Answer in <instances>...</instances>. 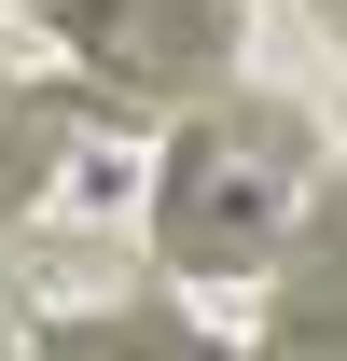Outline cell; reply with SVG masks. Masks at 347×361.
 <instances>
[{
    "instance_id": "1",
    "label": "cell",
    "mask_w": 347,
    "mask_h": 361,
    "mask_svg": "<svg viewBox=\"0 0 347 361\" xmlns=\"http://www.w3.org/2000/svg\"><path fill=\"white\" fill-rule=\"evenodd\" d=\"M305 195H319V139H305L278 97L195 111L181 153H167V195H153V250H167L181 278H236V264H264V250L305 223Z\"/></svg>"
},
{
    "instance_id": "2",
    "label": "cell",
    "mask_w": 347,
    "mask_h": 361,
    "mask_svg": "<svg viewBox=\"0 0 347 361\" xmlns=\"http://www.w3.org/2000/svg\"><path fill=\"white\" fill-rule=\"evenodd\" d=\"M111 97H195L236 70V0H42Z\"/></svg>"
},
{
    "instance_id": "3",
    "label": "cell",
    "mask_w": 347,
    "mask_h": 361,
    "mask_svg": "<svg viewBox=\"0 0 347 361\" xmlns=\"http://www.w3.org/2000/svg\"><path fill=\"white\" fill-rule=\"evenodd\" d=\"M264 334H347V180L305 195L292 250H278V306H264Z\"/></svg>"
},
{
    "instance_id": "4",
    "label": "cell",
    "mask_w": 347,
    "mask_h": 361,
    "mask_svg": "<svg viewBox=\"0 0 347 361\" xmlns=\"http://www.w3.org/2000/svg\"><path fill=\"white\" fill-rule=\"evenodd\" d=\"M42 361H209V348H195L167 306H111V319H56Z\"/></svg>"
},
{
    "instance_id": "5",
    "label": "cell",
    "mask_w": 347,
    "mask_h": 361,
    "mask_svg": "<svg viewBox=\"0 0 347 361\" xmlns=\"http://www.w3.org/2000/svg\"><path fill=\"white\" fill-rule=\"evenodd\" d=\"M56 139H70V97H14V84H0V223H14V209L42 195Z\"/></svg>"
},
{
    "instance_id": "6",
    "label": "cell",
    "mask_w": 347,
    "mask_h": 361,
    "mask_svg": "<svg viewBox=\"0 0 347 361\" xmlns=\"http://www.w3.org/2000/svg\"><path fill=\"white\" fill-rule=\"evenodd\" d=\"M264 361H347V334H264Z\"/></svg>"
},
{
    "instance_id": "7",
    "label": "cell",
    "mask_w": 347,
    "mask_h": 361,
    "mask_svg": "<svg viewBox=\"0 0 347 361\" xmlns=\"http://www.w3.org/2000/svg\"><path fill=\"white\" fill-rule=\"evenodd\" d=\"M319 28H347V0H319Z\"/></svg>"
},
{
    "instance_id": "8",
    "label": "cell",
    "mask_w": 347,
    "mask_h": 361,
    "mask_svg": "<svg viewBox=\"0 0 347 361\" xmlns=\"http://www.w3.org/2000/svg\"><path fill=\"white\" fill-rule=\"evenodd\" d=\"M0 361H14V348H0Z\"/></svg>"
}]
</instances>
